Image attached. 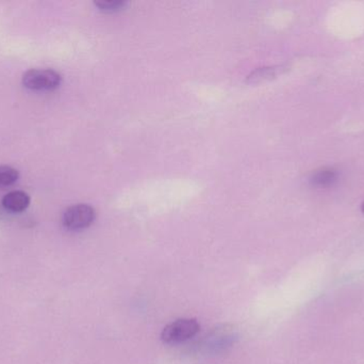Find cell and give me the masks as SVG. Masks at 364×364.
I'll return each instance as SVG.
<instances>
[{
    "label": "cell",
    "instance_id": "1",
    "mask_svg": "<svg viewBox=\"0 0 364 364\" xmlns=\"http://www.w3.org/2000/svg\"><path fill=\"white\" fill-rule=\"evenodd\" d=\"M200 331V325L195 318H179L164 327L161 340L166 344H179L188 341Z\"/></svg>",
    "mask_w": 364,
    "mask_h": 364
},
{
    "label": "cell",
    "instance_id": "2",
    "mask_svg": "<svg viewBox=\"0 0 364 364\" xmlns=\"http://www.w3.org/2000/svg\"><path fill=\"white\" fill-rule=\"evenodd\" d=\"M62 77L57 71L50 70H33L27 71L23 75V87L33 91H53L57 89L61 83Z\"/></svg>",
    "mask_w": 364,
    "mask_h": 364
},
{
    "label": "cell",
    "instance_id": "3",
    "mask_svg": "<svg viewBox=\"0 0 364 364\" xmlns=\"http://www.w3.org/2000/svg\"><path fill=\"white\" fill-rule=\"evenodd\" d=\"M96 212L89 204H75L68 207L62 216V224L68 230L78 231L87 228L95 220Z\"/></svg>",
    "mask_w": 364,
    "mask_h": 364
},
{
    "label": "cell",
    "instance_id": "4",
    "mask_svg": "<svg viewBox=\"0 0 364 364\" xmlns=\"http://www.w3.org/2000/svg\"><path fill=\"white\" fill-rule=\"evenodd\" d=\"M2 207L11 213H21L30 204V196L21 190H13L2 198Z\"/></svg>",
    "mask_w": 364,
    "mask_h": 364
},
{
    "label": "cell",
    "instance_id": "5",
    "mask_svg": "<svg viewBox=\"0 0 364 364\" xmlns=\"http://www.w3.org/2000/svg\"><path fill=\"white\" fill-rule=\"evenodd\" d=\"M338 172L333 168H323L320 170H316L312 175L310 182L312 185L318 186V187H326V186L331 185L333 182L337 180Z\"/></svg>",
    "mask_w": 364,
    "mask_h": 364
},
{
    "label": "cell",
    "instance_id": "6",
    "mask_svg": "<svg viewBox=\"0 0 364 364\" xmlns=\"http://www.w3.org/2000/svg\"><path fill=\"white\" fill-rule=\"evenodd\" d=\"M19 173L16 169L6 165L0 166V187L13 185L18 180Z\"/></svg>",
    "mask_w": 364,
    "mask_h": 364
},
{
    "label": "cell",
    "instance_id": "7",
    "mask_svg": "<svg viewBox=\"0 0 364 364\" xmlns=\"http://www.w3.org/2000/svg\"><path fill=\"white\" fill-rule=\"evenodd\" d=\"M95 4L100 10L113 12V11H119L123 9L127 4V2L125 0H100V1H96Z\"/></svg>",
    "mask_w": 364,
    "mask_h": 364
},
{
    "label": "cell",
    "instance_id": "8",
    "mask_svg": "<svg viewBox=\"0 0 364 364\" xmlns=\"http://www.w3.org/2000/svg\"><path fill=\"white\" fill-rule=\"evenodd\" d=\"M361 209H363V212L364 213V202L363 203V207H361Z\"/></svg>",
    "mask_w": 364,
    "mask_h": 364
}]
</instances>
